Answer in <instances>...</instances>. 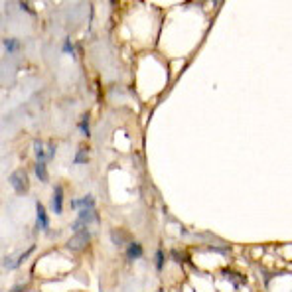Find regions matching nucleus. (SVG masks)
Here are the masks:
<instances>
[{
    "instance_id": "1",
    "label": "nucleus",
    "mask_w": 292,
    "mask_h": 292,
    "mask_svg": "<svg viewBox=\"0 0 292 292\" xmlns=\"http://www.w3.org/2000/svg\"><path fill=\"white\" fill-rule=\"evenodd\" d=\"M10 186L14 188V192L18 194V196H26L28 194V176H26V172L24 170H16L12 176H10Z\"/></svg>"
},
{
    "instance_id": "2",
    "label": "nucleus",
    "mask_w": 292,
    "mask_h": 292,
    "mask_svg": "<svg viewBox=\"0 0 292 292\" xmlns=\"http://www.w3.org/2000/svg\"><path fill=\"white\" fill-rule=\"evenodd\" d=\"M89 241H91V233L87 229L77 231V233H73V237L68 241V249H71V251H81V249H85L89 245Z\"/></svg>"
},
{
    "instance_id": "3",
    "label": "nucleus",
    "mask_w": 292,
    "mask_h": 292,
    "mask_svg": "<svg viewBox=\"0 0 292 292\" xmlns=\"http://www.w3.org/2000/svg\"><path fill=\"white\" fill-rule=\"evenodd\" d=\"M81 223L85 225H93V223H99V213H97V207H89V209H83L79 211V217H77Z\"/></svg>"
},
{
    "instance_id": "4",
    "label": "nucleus",
    "mask_w": 292,
    "mask_h": 292,
    "mask_svg": "<svg viewBox=\"0 0 292 292\" xmlns=\"http://www.w3.org/2000/svg\"><path fill=\"white\" fill-rule=\"evenodd\" d=\"M71 207L75 211H83V209H89V207H95V198L93 196H83V198H75L71 200Z\"/></svg>"
},
{
    "instance_id": "5",
    "label": "nucleus",
    "mask_w": 292,
    "mask_h": 292,
    "mask_svg": "<svg viewBox=\"0 0 292 292\" xmlns=\"http://www.w3.org/2000/svg\"><path fill=\"white\" fill-rule=\"evenodd\" d=\"M51 207L55 213H62L64 211V188L62 186H55L53 188V202H51Z\"/></svg>"
},
{
    "instance_id": "6",
    "label": "nucleus",
    "mask_w": 292,
    "mask_h": 292,
    "mask_svg": "<svg viewBox=\"0 0 292 292\" xmlns=\"http://www.w3.org/2000/svg\"><path fill=\"white\" fill-rule=\"evenodd\" d=\"M36 211H38V225H40V229L47 231V229H49V219H47L45 207H44V205H42L40 202L36 203Z\"/></svg>"
},
{
    "instance_id": "7",
    "label": "nucleus",
    "mask_w": 292,
    "mask_h": 292,
    "mask_svg": "<svg viewBox=\"0 0 292 292\" xmlns=\"http://www.w3.org/2000/svg\"><path fill=\"white\" fill-rule=\"evenodd\" d=\"M140 255H142V247H140V243H136V241H129V245H127V257H129V261H136V259H140Z\"/></svg>"
},
{
    "instance_id": "8",
    "label": "nucleus",
    "mask_w": 292,
    "mask_h": 292,
    "mask_svg": "<svg viewBox=\"0 0 292 292\" xmlns=\"http://www.w3.org/2000/svg\"><path fill=\"white\" fill-rule=\"evenodd\" d=\"M2 44H4L6 53H14V51H18V49H20V42H18L16 38H4V40H2Z\"/></svg>"
},
{
    "instance_id": "9",
    "label": "nucleus",
    "mask_w": 292,
    "mask_h": 292,
    "mask_svg": "<svg viewBox=\"0 0 292 292\" xmlns=\"http://www.w3.org/2000/svg\"><path fill=\"white\" fill-rule=\"evenodd\" d=\"M223 278H229V280L233 282L235 288H239V284H245V278H243V276L233 274V272H229V270H223Z\"/></svg>"
},
{
    "instance_id": "10",
    "label": "nucleus",
    "mask_w": 292,
    "mask_h": 292,
    "mask_svg": "<svg viewBox=\"0 0 292 292\" xmlns=\"http://www.w3.org/2000/svg\"><path fill=\"white\" fill-rule=\"evenodd\" d=\"M34 249H36V245H32V247L28 249V251H24V253H22V255H20V257H16V261H14V263L6 265V269H16V267H18V265L22 263L24 259H28V257H30V253H34Z\"/></svg>"
},
{
    "instance_id": "11",
    "label": "nucleus",
    "mask_w": 292,
    "mask_h": 292,
    "mask_svg": "<svg viewBox=\"0 0 292 292\" xmlns=\"http://www.w3.org/2000/svg\"><path fill=\"white\" fill-rule=\"evenodd\" d=\"M79 133H83L85 136L91 135V131H89V114H83V119L79 121Z\"/></svg>"
},
{
    "instance_id": "12",
    "label": "nucleus",
    "mask_w": 292,
    "mask_h": 292,
    "mask_svg": "<svg viewBox=\"0 0 292 292\" xmlns=\"http://www.w3.org/2000/svg\"><path fill=\"white\" fill-rule=\"evenodd\" d=\"M73 162H75V164H87V162H89V158H87V148H79Z\"/></svg>"
},
{
    "instance_id": "13",
    "label": "nucleus",
    "mask_w": 292,
    "mask_h": 292,
    "mask_svg": "<svg viewBox=\"0 0 292 292\" xmlns=\"http://www.w3.org/2000/svg\"><path fill=\"white\" fill-rule=\"evenodd\" d=\"M34 172H36V176H38L42 182H47V170H45V164H36Z\"/></svg>"
},
{
    "instance_id": "14",
    "label": "nucleus",
    "mask_w": 292,
    "mask_h": 292,
    "mask_svg": "<svg viewBox=\"0 0 292 292\" xmlns=\"http://www.w3.org/2000/svg\"><path fill=\"white\" fill-rule=\"evenodd\" d=\"M164 261H166V255H164V251L162 249H158L156 251V270H162L164 269Z\"/></svg>"
},
{
    "instance_id": "15",
    "label": "nucleus",
    "mask_w": 292,
    "mask_h": 292,
    "mask_svg": "<svg viewBox=\"0 0 292 292\" xmlns=\"http://www.w3.org/2000/svg\"><path fill=\"white\" fill-rule=\"evenodd\" d=\"M45 150H47V160L51 162V160H53V156H55V144H53V142H49Z\"/></svg>"
},
{
    "instance_id": "16",
    "label": "nucleus",
    "mask_w": 292,
    "mask_h": 292,
    "mask_svg": "<svg viewBox=\"0 0 292 292\" xmlns=\"http://www.w3.org/2000/svg\"><path fill=\"white\" fill-rule=\"evenodd\" d=\"M64 51H68V53H73V49H71V42H69V38H66V42H64Z\"/></svg>"
},
{
    "instance_id": "17",
    "label": "nucleus",
    "mask_w": 292,
    "mask_h": 292,
    "mask_svg": "<svg viewBox=\"0 0 292 292\" xmlns=\"http://www.w3.org/2000/svg\"><path fill=\"white\" fill-rule=\"evenodd\" d=\"M24 290H26V286H24V284H16V286H14L10 292H24Z\"/></svg>"
},
{
    "instance_id": "18",
    "label": "nucleus",
    "mask_w": 292,
    "mask_h": 292,
    "mask_svg": "<svg viewBox=\"0 0 292 292\" xmlns=\"http://www.w3.org/2000/svg\"><path fill=\"white\" fill-rule=\"evenodd\" d=\"M156 292H164V290H162V288H158V290Z\"/></svg>"
}]
</instances>
